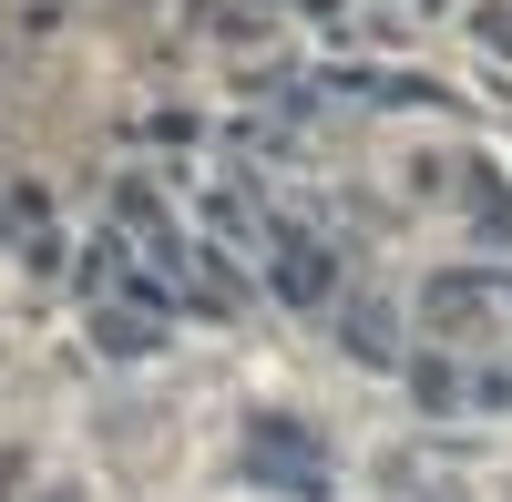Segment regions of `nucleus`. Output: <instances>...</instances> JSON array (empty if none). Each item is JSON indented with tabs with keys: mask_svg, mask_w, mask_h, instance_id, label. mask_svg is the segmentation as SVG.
Returning a JSON list of instances; mask_svg holds the SVG:
<instances>
[{
	"mask_svg": "<svg viewBox=\"0 0 512 502\" xmlns=\"http://www.w3.org/2000/svg\"><path fill=\"white\" fill-rule=\"evenodd\" d=\"M246 472L277 482V492H297V502H328V451L297 431V421H256L246 431Z\"/></svg>",
	"mask_w": 512,
	"mask_h": 502,
	"instance_id": "f257e3e1",
	"label": "nucleus"
},
{
	"mask_svg": "<svg viewBox=\"0 0 512 502\" xmlns=\"http://www.w3.org/2000/svg\"><path fill=\"white\" fill-rule=\"evenodd\" d=\"M410 400L420 410H441V421H451V410H512V369H472V359H410Z\"/></svg>",
	"mask_w": 512,
	"mask_h": 502,
	"instance_id": "f03ea898",
	"label": "nucleus"
},
{
	"mask_svg": "<svg viewBox=\"0 0 512 502\" xmlns=\"http://www.w3.org/2000/svg\"><path fill=\"white\" fill-rule=\"evenodd\" d=\"M256 257H267V287L287 308H328L338 298V257L318 236H297V226H267V246H256Z\"/></svg>",
	"mask_w": 512,
	"mask_h": 502,
	"instance_id": "7ed1b4c3",
	"label": "nucleus"
},
{
	"mask_svg": "<svg viewBox=\"0 0 512 502\" xmlns=\"http://www.w3.org/2000/svg\"><path fill=\"white\" fill-rule=\"evenodd\" d=\"M93 339H103L113 359H154V339H164V308H134V298H103V308H93Z\"/></svg>",
	"mask_w": 512,
	"mask_h": 502,
	"instance_id": "20e7f679",
	"label": "nucleus"
},
{
	"mask_svg": "<svg viewBox=\"0 0 512 502\" xmlns=\"http://www.w3.org/2000/svg\"><path fill=\"white\" fill-rule=\"evenodd\" d=\"M338 339H349V359H369V369H390V359H400L390 308H379V298H349V308H338Z\"/></svg>",
	"mask_w": 512,
	"mask_h": 502,
	"instance_id": "39448f33",
	"label": "nucleus"
},
{
	"mask_svg": "<svg viewBox=\"0 0 512 502\" xmlns=\"http://www.w3.org/2000/svg\"><path fill=\"white\" fill-rule=\"evenodd\" d=\"M0 236L31 246V257H52V205H41V185H11V195H0Z\"/></svg>",
	"mask_w": 512,
	"mask_h": 502,
	"instance_id": "423d86ee",
	"label": "nucleus"
},
{
	"mask_svg": "<svg viewBox=\"0 0 512 502\" xmlns=\"http://www.w3.org/2000/svg\"><path fill=\"white\" fill-rule=\"evenodd\" d=\"M482 41H492V52H512V0H492V11H482Z\"/></svg>",
	"mask_w": 512,
	"mask_h": 502,
	"instance_id": "0eeeda50",
	"label": "nucleus"
}]
</instances>
